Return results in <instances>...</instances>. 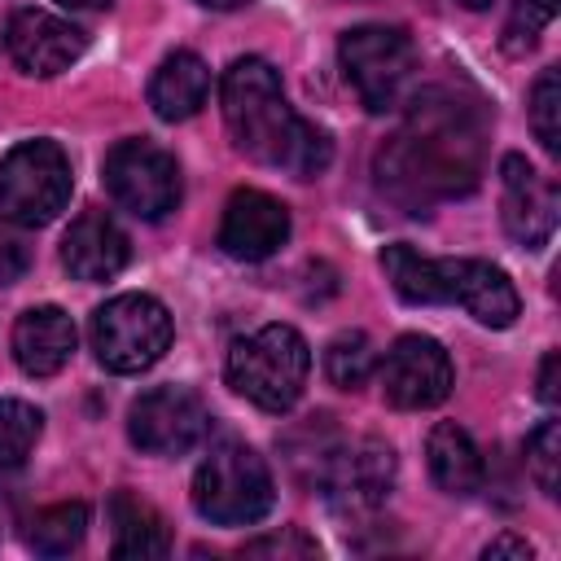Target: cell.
I'll use <instances>...</instances> for the list:
<instances>
[{
  "mask_svg": "<svg viewBox=\"0 0 561 561\" xmlns=\"http://www.w3.org/2000/svg\"><path fill=\"white\" fill-rule=\"evenodd\" d=\"M486 153V118L482 105L451 92L425 88L408 96L403 127L377 153V184L421 215L438 197H460L478 184Z\"/></svg>",
  "mask_w": 561,
  "mask_h": 561,
  "instance_id": "obj_1",
  "label": "cell"
},
{
  "mask_svg": "<svg viewBox=\"0 0 561 561\" xmlns=\"http://www.w3.org/2000/svg\"><path fill=\"white\" fill-rule=\"evenodd\" d=\"M219 105L228 136L245 158L285 171L294 180H316L329 167L333 158L329 136L285 101L280 75L263 57H237L224 70Z\"/></svg>",
  "mask_w": 561,
  "mask_h": 561,
  "instance_id": "obj_2",
  "label": "cell"
},
{
  "mask_svg": "<svg viewBox=\"0 0 561 561\" xmlns=\"http://www.w3.org/2000/svg\"><path fill=\"white\" fill-rule=\"evenodd\" d=\"M311 373V351L298 329L263 324L232 342L228 351V386L263 412H285L298 403Z\"/></svg>",
  "mask_w": 561,
  "mask_h": 561,
  "instance_id": "obj_3",
  "label": "cell"
},
{
  "mask_svg": "<svg viewBox=\"0 0 561 561\" xmlns=\"http://www.w3.org/2000/svg\"><path fill=\"white\" fill-rule=\"evenodd\" d=\"M276 504L263 456L245 443H219L193 473V508L215 526H254Z\"/></svg>",
  "mask_w": 561,
  "mask_h": 561,
  "instance_id": "obj_4",
  "label": "cell"
},
{
  "mask_svg": "<svg viewBox=\"0 0 561 561\" xmlns=\"http://www.w3.org/2000/svg\"><path fill=\"white\" fill-rule=\"evenodd\" d=\"M342 70L368 114L399 110L416 83V48L399 26H351L337 44Z\"/></svg>",
  "mask_w": 561,
  "mask_h": 561,
  "instance_id": "obj_5",
  "label": "cell"
},
{
  "mask_svg": "<svg viewBox=\"0 0 561 561\" xmlns=\"http://www.w3.org/2000/svg\"><path fill=\"white\" fill-rule=\"evenodd\" d=\"M75 175L57 140H22L0 158V210L22 228L53 224L70 202Z\"/></svg>",
  "mask_w": 561,
  "mask_h": 561,
  "instance_id": "obj_6",
  "label": "cell"
},
{
  "mask_svg": "<svg viewBox=\"0 0 561 561\" xmlns=\"http://www.w3.org/2000/svg\"><path fill=\"white\" fill-rule=\"evenodd\" d=\"M171 346V316L149 294H118L92 311V351L110 373H145Z\"/></svg>",
  "mask_w": 561,
  "mask_h": 561,
  "instance_id": "obj_7",
  "label": "cell"
},
{
  "mask_svg": "<svg viewBox=\"0 0 561 561\" xmlns=\"http://www.w3.org/2000/svg\"><path fill=\"white\" fill-rule=\"evenodd\" d=\"M110 197L136 219H162L180 206V167L153 140H118L101 162Z\"/></svg>",
  "mask_w": 561,
  "mask_h": 561,
  "instance_id": "obj_8",
  "label": "cell"
},
{
  "mask_svg": "<svg viewBox=\"0 0 561 561\" xmlns=\"http://www.w3.org/2000/svg\"><path fill=\"white\" fill-rule=\"evenodd\" d=\"M206 403L188 386H153L127 412V434L149 456H184L206 434Z\"/></svg>",
  "mask_w": 561,
  "mask_h": 561,
  "instance_id": "obj_9",
  "label": "cell"
},
{
  "mask_svg": "<svg viewBox=\"0 0 561 561\" xmlns=\"http://www.w3.org/2000/svg\"><path fill=\"white\" fill-rule=\"evenodd\" d=\"M381 394L403 412L438 408L451 394V359L443 342L425 333H403L381 359Z\"/></svg>",
  "mask_w": 561,
  "mask_h": 561,
  "instance_id": "obj_10",
  "label": "cell"
},
{
  "mask_svg": "<svg viewBox=\"0 0 561 561\" xmlns=\"http://www.w3.org/2000/svg\"><path fill=\"white\" fill-rule=\"evenodd\" d=\"M557 210H561L557 184L548 175H539L522 153H508L500 162V219H504V232L517 245L539 250L557 232Z\"/></svg>",
  "mask_w": 561,
  "mask_h": 561,
  "instance_id": "obj_11",
  "label": "cell"
},
{
  "mask_svg": "<svg viewBox=\"0 0 561 561\" xmlns=\"http://www.w3.org/2000/svg\"><path fill=\"white\" fill-rule=\"evenodd\" d=\"M394 482V451L381 438H359V443H342L329 451L316 491L329 495L342 508H373L386 500Z\"/></svg>",
  "mask_w": 561,
  "mask_h": 561,
  "instance_id": "obj_12",
  "label": "cell"
},
{
  "mask_svg": "<svg viewBox=\"0 0 561 561\" xmlns=\"http://www.w3.org/2000/svg\"><path fill=\"white\" fill-rule=\"evenodd\" d=\"M4 44H9V57L35 75V79H53L61 70H70L83 48H88V35L70 22V18H57L48 9H18L4 26Z\"/></svg>",
  "mask_w": 561,
  "mask_h": 561,
  "instance_id": "obj_13",
  "label": "cell"
},
{
  "mask_svg": "<svg viewBox=\"0 0 561 561\" xmlns=\"http://www.w3.org/2000/svg\"><path fill=\"white\" fill-rule=\"evenodd\" d=\"M289 241V210L280 197L263 193V188H237L224 206L219 219V250L241 259V263H259L272 259L280 245Z\"/></svg>",
  "mask_w": 561,
  "mask_h": 561,
  "instance_id": "obj_14",
  "label": "cell"
},
{
  "mask_svg": "<svg viewBox=\"0 0 561 561\" xmlns=\"http://www.w3.org/2000/svg\"><path fill=\"white\" fill-rule=\"evenodd\" d=\"M61 263L75 280H114L127 267V232L105 210H83L61 237Z\"/></svg>",
  "mask_w": 561,
  "mask_h": 561,
  "instance_id": "obj_15",
  "label": "cell"
},
{
  "mask_svg": "<svg viewBox=\"0 0 561 561\" xmlns=\"http://www.w3.org/2000/svg\"><path fill=\"white\" fill-rule=\"evenodd\" d=\"M75 355V320L61 307H31L13 324V359L26 377H53Z\"/></svg>",
  "mask_w": 561,
  "mask_h": 561,
  "instance_id": "obj_16",
  "label": "cell"
},
{
  "mask_svg": "<svg viewBox=\"0 0 561 561\" xmlns=\"http://www.w3.org/2000/svg\"><path fill=\"white\" fill-rule=\"evenodd\" d=\"M456 263L460 259H430L412 245H386L381 250V272L386 280L394 285V294L403 302H425V307H438V302H451L456 298Z\"/></svg>",
  "mask_w": 561,
  "mask_h": 561,
  "instance_id": "obj_17",
  "label": "cell"
},
{
  "mask_svg": "<svg viewBox=\"0 0 561 561\" xmlns=\"http://www.w3.org/2000/svg\"><path fill=\"white\" fill-rule=\"evenodd\" d=\"M451 302H460L486 329H508L522 311V298H517L508 272L486 263V259H460L456 263V298Z\"/></svg>",
  "mask_w": 561,
  "mask_h": 561,
  "instance_id": "obj_18",
  "label": "cell"
},
{
  "mask_svg": "<svg viewBox=\"0 0 561 561\" xmlns=\"http://www.w3.org/2000/svg\"><path fill=\"white\" fill-rule=\"evenodd\" d=\"M206 92H210V70L188 48H175L171 57H162L158 70H153V79H149V105L167 123L193 118L206 105Z\"/></svg>",
  "mask_w": 561,
  "mask_h": 561,
  "instance_id": "obj_19",
  "label": "cell"
},
{
  "mask_svg": "<svg viewBox=\"0 0 561 561\" xmlns=\"http://www.w3.org/2000/svg\"><path fill=\"white\" fill-rule=\"evenodd\" d=\"M425 460H430V478L447 491V495H473L486 478L482 469V451L469 438L465 425L456 421H438L425 438Z\"/></svg>",
  "mask_w": 561,
  "mask_h": 561,
  "instance_id": "obj_20",
  "label": "cell"
},
{
  "mask_svg": "<svg viewBox=\"0 0 561 561\" xmlns=\"http://www.w3.org/2000/svg\"><path fill=\"white\" fill-rule=\"evenodd\" d=\"M110 526H114V557H167L171 552L162 513L131 491L110 495Z\"/></svg>",
  "mask_w": 561,
  "mask_h": 561,
  "instance_id": "obj_21",
  "label": "cell"
},
{
  "mask_svg": "<svg viewBox=\"0 0 561 561\" xmlns=\"http://www.w3.org/2000/svg\"><path fill=\"white\" fill-rule=\"evenodd\" d=\"M83 530H88V504L79 500H66V504H48L31 517L26 526V543L39 552V557H66L83 543Z\"/></svg>",
  "mask_w": 561,
  "mask_h": 561,
  "instance_id": "obj_22",
  "label": "cell"
},
{
  "mask_svg": "<svg viewBox=\"0 0 561 561\" xmlns=\"http://www.w3.org/2000/svg\"><path fill=\"white\" fill-rule=\"evenodd\" d=\"M373 364H377V351L359 329H346L324 346V377L337 390H359L373 377Z\"/></svg>",
  "mask_w": 561,
  "mask_h": 561,
  "instance_id": "obj_23",
  "label": "cell"
},
{
  "mask_svg": "<svg viewBox=\"0 0 561 561\" xmlns=\"http://www.w3.org/2000/svg\"><path fill=\"white\" fill-rule=\"evenodd\" d=\"M44 416L26 399H0V469H18L39 443Z\"/></svg>",
  "mask_w": 561,
  "mask_h": 561,
  "instance_id": "obj_24",
  "label": "cell"
},
{
  "mask_svg": "<svg viewBox=\"0 0 561 561\" xmlns=\"http://www.w3.org/2000/svg\"><path fill=\"white\" fill-rule=\"evenodd\" d=\"M530 127L548 153H561V75L552 66L530 88Z\"/></svg>",
  "mask_w": 561,
  "mask_h": 561,
  "instance_id": "obj_25",
  "label": "cell"
},
{
  "mask_svg": "<svg viewBox=\"0 0 561 561\" xmlns=\"http://www.w3.org/2000/svg\"><path fill=\"white\" fill-rule=\"evenodd\" d=\"M526 465L543 495H557L561 486V421H539L526 438Z\"/></svg>",
  "mask_w": 561,
  "mask_h": 561,
  "instance_id": "obj_26",
  "label": "cell"
},
{
  "mask_svg": "<svg viewBox=\"0 0 561 561\" xmlns=\"http://www.w3.org/2000/svg\"><path fill=\"white\" fill-rule=\"evenodd\" d=\"M552 18H557V0H513L508 26H504V48H508V53L535 48L539 31H543Z\"/></svg>",
  "mask_w": 561,
  "mask_h": 561,
  "instance_id": "obj_27",
  "label": "cell"
},
{
  "mask_svg": "<svg viewBox=\"0 0 561 561\" xmlns=\"http://www.w3.org/2000/svg\"><path fill=\"white\" fill-rule=\"evenodd\" d=\"M245 557H294V561H307V557H320V543L307 539L302 530H276V535H259L241 548Z\"/></svg>",
  "mask_w": 561,
  "mask_h": 561,
  "instance_id": "obj_28",
  "label": "cell"
},
{
  "mask_svg": "<svg viewBox=\"0 0 561 561\" xmlns=\"http://www.w3.org/2000/svg\"><path fill=\"white\" fill-rule=\"evenodd\" d=\"M31 267V245L22 237V224H13L4 210H0V285H13L22 280Z\"/></svg>",
  "mask_w": 561,
  "mask_h": 561,
  "instance_id": "obj_29",
  "label": "cell"
},
{
  "mask_svg": "<svg viewBox=\"0 0 561 561\" xmlns=\"http://www.w3.org/2000/svg\"><path fill=\"white\" fill-rule=\"evenodd\" d=\"M557 373H561V355H557V351H548V355H543V364H539V399H543L548 408H552V403H557V394H561Z\"/></svg>",
  "mask_w": 561,
  "mask_h": 561,
  "instance_id": "obj_30",
  "label": "cell"
},
{
  "mask_svg": "<svg viewBox=\"0 0 561 561\" xmlns=\"http://www.w3.org/2000/svg\"><path fill=\"white\" fill-rule=\"evenodd\" d=\"M482 557H486V561H495V557H517V561H530V557H535V548H530L526 539H517V535H500V539H491V543L482 548Z\"/></svg>",
  "mask_w": 561,
  "mask_h": 561,
  "instance_id": "obj_31",
  "label": "cell"
},
{
  "mask_svg": "<svg viewBox=\"0 0 561 561\" xmlns=\"http://www.w3.org/2000/svg\"><path fill=\"white\" fill-rule=\"evenodd\" d=\"M197 4H206V9H241L245 0H197Z\"/></svg>",
  "mask_w": 561,
  "mask_h": 561,
  "instance_id": "obj_32",
  "label": "cell"
},
{
  "mask_svg": "<svg viewBox=\"0 0 561 561\" xmlns=\"http://www.w3.org/2000/svg\"><path fill=\"white\" fill-rule=\"evenodd\" d=\"M61 4H75V9H101V4H110V0H61Z\"/></svg>",
  "mask_w": 561,
  "mask_h": 561,
  "instance_id": "obj_33",
  "label": "cell"
},
{
  "mask_svg": "<svg viewBox=\"0 0 561 561\" xmlns=\"http://www.w3.org/2000/svg\"><path fill=\"white\" fill-rule=\"evenodd\" d=\"M460 4H465V9H486L491 0H460Z\"/></svg>",
  "mask_w": 561,
  "mask_h": 561,
  "instance_id": "obj_34",
  "label": "cell"
}]
</instances>
